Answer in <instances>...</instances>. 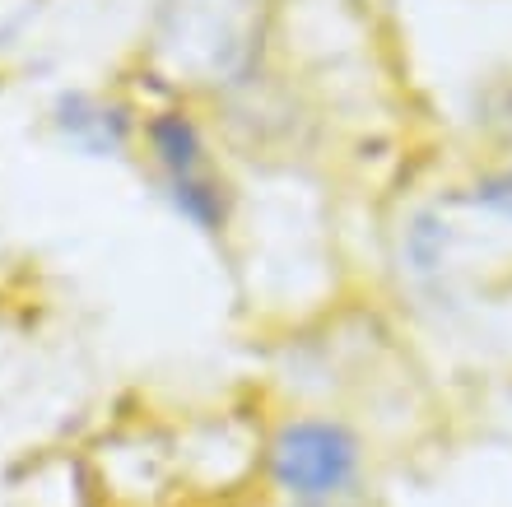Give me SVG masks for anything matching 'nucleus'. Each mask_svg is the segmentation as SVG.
<instances>
[{"instance_id": "obj_1", "label": "nucleus", "mask_w": 512, "mask_h": 507, "mask_svg": "<svg viewBox=\"0 0 512 507\" xmlns=\"http://www.w3.org/2000/svg\"><path fill=\"white\" fill-rule=\"evenodd\" d=\"M266 0H159L154 61L187 84H238L261 47Z\"/></svg>"}, {"instance_id": "obj_2", "label": "nucleus", "mask_w": 512, "mask_h": 507, "mask_svg": "<svg viewBox=\"0 0 512 507\" xmlns=\"http://www.w3.org/2000/svg\"><path fill=\"white\" fill-rule=\"evenodd\" d=\"M270 480L303 507H336L359 480V442L336 419H294L266 452Z\"/></svg>"}, {"instance_id": "obj_3", "label": "nucleus", "mask_w": 512, "mask_h": 507, "mask_svg": "<svg viewBox=\"0 0 512 507\" xmlns=\"http://www.w3.org/2000/svg\"><path fill=\"white\" fill-rule=\"evenodd\" d=\"M149 149H154V159L168 177V196H173L177 214L205 228V233H215L224 224V191H219L215 173L205 168V145L191 117L159 112L149 121Z\"/></svg>"}, {"instance_id": "obj_4", "label": "nucleus", "mask_w": 512, "mask_h": 507, "mask_svg": "<svg viewBox=\"0 0 512 507\" xmlns=\"http://www.w3.org/2000/svg\"><path fill=\"white\" fill-rule=\"evenodd\" d=\"M56 126L70 145L89 149V154H112L122 149L126 140V112L122 107H108L89 94H66L56 103Z\"/></svg>"}, {"instance_id": "obj_5", "label": "nucleus", "mask_w": 512, "mask_h": 507, "mask_svg": "<svg viewBox=\"0 0 512 507\" xmlns=\"http://www.w3.org/2000/svg\"><path fill=\"white\" fill-rule=\"evenodd\" d=\"M475 201L512 219V173H499V177H489V182H480V187H475Z\"/></svg>"}]
</instances>
